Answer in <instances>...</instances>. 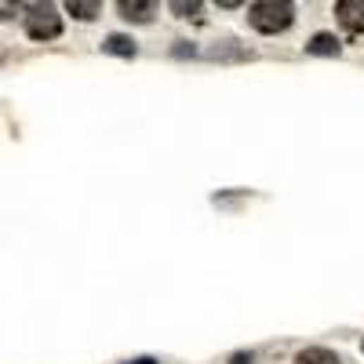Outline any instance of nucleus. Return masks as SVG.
<instances>
[{"mask_svg": "<svg viewBox=\"0 0 364 364\" xmlns=\"http://www.w3.org/2000/svg\"><path fill=\"white\" fill-rule=\"evenodd\" d=\"M295 18V4L291 0H259L248 11V23L259 33H284Z\"/></svg>", "mask_w": 364, "mask_h": 364, "instance_id": "nucleus-1", "label": "nucleus"}, {"mask_svg": "<svg viewBox=\"0 0 364 364\" xmlns=\"http://www.w3.org/2000/svg\"><path fill=\"white\" fill-rule=\"evenodd\" d=\"M26 33L33 40H55L62 33V18H58V8L51 0H33L30 11H26Z\"/></svg>", "mask_w": 364, "mask_h": 364, "instance_id": "nucleus-2", "label": "nucleus"}, {"mask_svg": "<svg viewBox=\"0 0 364 364\" xmlns=\"http://www.w3.org/2000/svg\"><path fill=\"white\" fill-rule=\"evenodd\" d=\"M335 18H339V26L360 37L364 33V0H339L335 4Z\"/></svg>", "mask_w": 364, "mask_h": 364, "instance_id": "nucleus-3", "label": "nucleus"}, {"mask_svg": "<svg viewBox=\"0 0 364 364\" xmlns=\"http://www.w3.org/2000/svg\"><path fill=\"white\" fill-rule=\"evenodd\" d=\"M117 11L120 18H127V23H153L157 15V0H117Z\"/></svg>", "mask_w": 364, "mask_h": 364, "instance_id": "nucleus-4", "label": "nucleus"}, {"mask_svg": "<svg viewBox=\"0 0 364 364\" xmlns=\"http://www.w3.org/2000/svg\"><path fill=\"white\" fill-rule=\"evenodd\" d=\"M62 4H66V11H70L73 18H84V23H88V18L99 15L102 0H62Z\"/></svg>", "mask_w": 364, "mask_h": 364, "instance_id": "nucleus-5", "label": "nucleus"}, {"mask_svg": "<svg viewBox=\"0 0 364 364\" xmlns=\"http://www.w3.org/2000/svg\"><path fill=\"white\" fill-rule=\"evenodd\" d=\"M110 55H124V58H132L135 55V40L132 37H124V33H113V37H106V44H102Z\"/></svg>", "mask_w": 364, "mask_h": 364, "instance_id": "nucleus-6", "label": "nucleus"}, {"mask_svg": "<svg viewBox=\"0 0 364 364\" xmlns=\"http://www.w3.org/2000/svg\"><path fill=\"white\" fill-rule=\"evenodd\" d=\"M306 51H310V55H339V40H335L332 33H317L310 44H306Z\"/></svg>", "mask_w": 364, "mask_h": 364, "instance_id": "nucleus-7", "label": "nucleus"}, {"mask_svg": "<svg viewBox=\"0 0 364 364\" xmlns=\"http://www.w3.org/2000/svg\"><path fill=\"white\" fill-rule=\"evenodd\" d=\"M295 364H342L332 350H320V346H313V350H303L299 353V360Z\"/></svg>", "mask_w": 364, "mask_h": 364, "instance_id": "nucleus-8", "label": "nucleus"}, {"mask_svg": "<svg viewBox=\"0 0 364 364\" xmlns=\"http://www.w3.org/2000/svg\"><path fill=\"white\" fill-rule=\"evenodd\" d=\"M171 4V11H175L179 18H194V15H201V0H168Z\"/></svg>", "mask_w": 364, "mask_h": 364, "instance_id": "nucleus-9", "label": "nucleus"}, {"mask_svg": "<svg viewBox=\"0 0 364 364\" xmlns=\"http://www.w3.org/2000/svg\"><path fill=\"white\" fill-rule=\"evenodd\" d=\"M215 4H219V8H241L244 0H215Z\"/></svg>", "mask_w": 364, "mask_h": 364, "instance_id": "nucleus-10", "label": "nucleus"}, {"mask_svg": "<svg viewBox=\"0 0 364 364\" xmlns=\"http://www.w3.org/2000/svg\"><path fill=\"white\" fill-rule=\"evenodd\" d=\"M18 4V0H4V18H11V8Z\"/></svg>", "mask_w": 364, "mask_h": 364, "instance_id": "nucleus-11", "label": "nucleus"}, {"mask_svg": "<svg viewBox=\"0 0 364 364\" xmlns=\"http://www.w3.org/2000/svg\"><path fill=\"white\" fill-rule=\"evenodd\" d=\"M127 364H157L153 357H135V360H127Z\"/></svg>", "mask_w": 364, "mask_h": 364, "instance_id": "nucleus-12", "label": "nucleus"}, {"mask_svg": "<svg viewBox=\"0 0 364 364\" xmlns=\"http://www.w3.org/2000/svg\"><path fill=\"white\" fill-rule=\"evenodd\" d=\"M230 364H251V357H244V353H237V357H233Z\"/></svg>", "mask_w": 364, "mask_h": 364, "instance_id": "nucleus-13", "label": "nucleus"}]
</instances>
